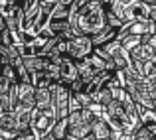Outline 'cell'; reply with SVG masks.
<instances>
[{
    "instance_id": "7a4b0ae2",
    "label": "cell",
    "mask_w": 156,
    "mask_h": 140,
    "mask_svg": "<svg viewBox=\"0 0 156 140\" xmlns=\"http://www.w3.org/2000/svg\"><path fill=\"white\" fill-rule=\"evenodd\" d=\"M95 113L91 107L75 110L67 114V140H85L91 136V124L95 121Z\"/></svg>"
},
{
    "instance_id": "d6986e66",
    "label": "cell",
    "mask_w": 156,
    "mask_h": 140,
    "mask_svg": "<svg viewBox=\"0 0 156 140\" xmlns=\"http://www.w3.org/2000/svg\"><path fill=\"white\" fill-rule=\"evenodd\" d=\"M0 140H4V138H2V136H0Z\"/></svg>"
},
{
    "instance_id": "3957f363",
    "label": "cell",
    "mask_w": 156,
    "mask_h": 140,
    "mask_svg": "<svg viewBox=\"0 0 156 140\" xmlns=\"http://www.w3.org/2000/svg\"><path fill=\"white\" fill-rule=\"evenodd\" d=\"M51 110L55 118H67L69 114V91L63 83L51 85Z\"/></svg>"
},
{
    "instance_id": "52a82bcc",
    "label": "cell",
    "mask_w": 156,
    "mask_h": 140,
    "mask_svg": "<svg viewBox=\"0 0 156 140\" xmlns=\"http://www.w3.org/2000/svg\"><path fill=\"white\" fill-rule=\"evenodd\" d=\"M77 77H79V73H77V61H73L71 57L65 55L63 59H61V63H59V79H61V83L67 85L69 81L77 79Z\"/></svg>"
},
{
    "instance_id": "ba28073f",
    "label": "cell",
    "mask_w": 156,
    "mask_h": 140,
    "mask_svg": "<svg viewBox=\"0 0 156 140\" xmlns=\"http://www.w3.org/2000/svg\"><path fill=\"white\" fill-rule=\"evenodd\" d=\"M18 105L36 109V87L30 83H18Z\"/></svg>"
},
{
    "instance_id": "8fae6325",
    "label": "cell",
    "mask_w": 156,
    "mask_h": 140,
    "mask_svg": "<svg viewBox=\"0 0 156 140\" xmlns=\"http://www.w3.org/2000/svg\"><path fill=\"white\" fill-rule=\"evenodd\" d=\"M36 109L51 110V89H36Z\"/></svg>"
},
{
    "instance_id": "4fadbf2b",
    "label": "cell",
    "mask_w": 156,
    "mask_h": 140,
    "mask_svg": "<svg viewBox=\"0 0 156 140\" xmlns=\"http://www.w3.org/2000/svg\"><path fill=\"white\" fill-rule=\"evenodd\" d=\"M50 134H51L53 140H65L67 138V118H55Z\"/></svg>"
},
{
    "instance_id": "e0dca14e",
    "label": "cell",
    "mask_w": 156,
    "mask_h": 140,
    "mask_svg": "<svg viewBox=\"0 0 156 140\" xmlns=\"http://www.w3.org/2000/svg\"><path fill=\"white\" fill-rule=\"evenodd\" d=\"M142 2H148V4H154L156 6V0H142Z\"/></svg>"
},
{
    "instance_id": "ac0fdd59",
    "label": "cell",
    "mask_w": 156,
    "mask_h": 140,
    "mask_svg": "<svg viewBox=\"0 0 156 140\" xmlns=\"http://www.w3.org/2000/svg\"><path fill=\"white\" fill-rule=\"evenodd\" d=\"M85 140H95V138H93V136H87V138H85Z\"/></svg>"
},
{
    "instance_id": "8992f818",
    "label": "cell",
    "mask_w": 156,
    "mask_h": 140,
    "mask_svg": "<svg viewBox=\"0 0 156 140\" xmlns=\"http://www.w3.org/2000/svg\"><path fill=\"white\" fill-rule=\"evenodd\" d=\"M32 113H34V109H28V107H24V105H16L14 109L10 110V114H12V118L16 121V126H18L20 132H24V130L30 128Z\"/></svg>"
},
{
    "instance_id": "ffe728a7",
    "label": "cell",
    "mask_w": 156,
    "mask_h": 140,
    "mask_svg": "<svg viewBox=\"0 0 156 140\" xmlns=\"http://www.w3.org/2000/svg\"><path fill=\"white\" fill-rule=\"evenodd\" d=\"M65 140H67V138H65Z\"/></svg>"
},
{
    "instance_id": "30bf717a",
    "label": "cell",
    "mask_w": 156,
    "mask_h": 140,
    "mask_svg": "<svg viewBox=\"0 0 156 140\" xmlns=\"http://www.w3.org/2000/svg\"><path fill=\"white\" fill-rule=\"evenodd\" d=\"M91 136L95 140H105L111 136V126L107 124L105 118H95L91 124Z\"/></svg>"
},
{
    "instance_id": "7c38bea8",
    "label": "cell",
    "mask_w": 156,
    "mask_h": 140,
    "mask_svg": "<svg viewBox=\"0 0 156 140\" xmlns=\"http://www.w3.org/2000/svg\"><path fill=\"white\" fill-rule=\"evenodd\" d=\"M22 61H24V65H26V69H28V73H38V71H44L46 69V65H48V57L44 55V57H22Z\"/></svg>"
},
{
    "instance_id": "6da1fadb",
    "label": "cell",
    "mask_w": 156,
    "mask_h": 140,
    "mask_svg": "<svg viewBox=\"0 0 156 140\" xmlns=\"http://www.w3.org/2000/svg\"><path fill=\"white\" fill-rule=\"evenodd\" d=\"M107 4L101 0H73L69 26L73 36H95L107 28Z\"/></svg>"
},
{
    "instance_id": "9a60e30c",
    "label": "cell",
    "mask_w": 156,
    "mask_h": 140,
    "mask_svg": "<svg viewBox=\"0 0 156 140\" xmlns=\"http://www.w3.org/2000/svg\"><path fill=\"white\" fill-rule=\"evenodd\" d=\"M14 140H38V136L34 134V130H32V128H28V130H24V132H20Z\"/></svg>"
},
{
    "instance_id": "9c48e42d",
    "label": "cell",
    "mask_w": 156,
    "mask_h": 140,
    "mask_svg": "<svg viewBox=\"0 0 156 140\" xmlns=\"http://www.w3.org/2000/svg\"><path fill=\"white\" fill-rule=\"evenodd\" d=\"M117 34H119L117 30H113V28L107 26L105 30L99 32V34L89 36V38H91V42H93V47H101V46H107V44L115 42V40H117Z\"/></svg>"
},
{
    "instance_id": "5b68a950",
    "label": "cell",
    "mask_w": 156,
    "mask_h": 140,
    "mask_svg": "<svg viewBox=\"0 0 156 140\" xmlns=\"http://www.w3.org/2000/svg\"><path fill=\"white\" fill-rule=\"evenodd\" d=\"M53 122H55V114H53V110H38V109H34L30 128L34 130V134L38 138H42V136H46V134L51 132Z\"/></svg>"
},
{
    "instance_id": "2e32d148",
    "label": "cell",
    "mask_w": 156,
    "mask_h": 140,
    "mask_svg": "<svg viewBox=\"0 0 156 140\" xmlns=\"http://www.w3.org/2000/svg\"><path fill=\"white\" fill-rule=\"evenodd\" d=\"M38 140H53V138H51V134H46V136H42V138H38Z\"/></svg>"
},
{
    "instance_id": "5bb4252c",
    "label": "cell",
    "mask_w": 156,
    "mask_h": 140,
    "mask_svg": "<svg viewBox=\"0 0 156 140\" xmlns=\"http://www.w3.org/2000/svg\"><path fill=\"white\" fill-rule=\"evenodd\" d=\"M107 26L119 32L122 26H125V22H122V18H121V16H117L111 8H107Z\"/></svg>"
},
{
    "instance_id": "277c9868",
    "label": "cell",
    "mask_w": 156,
    "mask_h": 140,
    "mask_svg": "<svg viewBox=\"0 0 156 140\" xmlns=\"http://www.w3.org/2000/svg\"><path fill=\"white\" fill-rule=\"evenodd\" d=\"M93 51H95V47H93V42L89 36H75L67 42V57H71L73 61L85 59Z\"/></svg>"
}]
</instances>
